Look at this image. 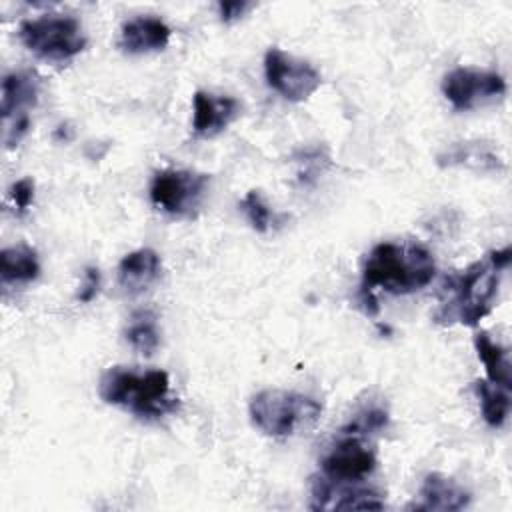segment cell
Segmentation results:
<instances>
[{
	"mask_svg": "<svg viewBox=\"0 0 512 512\" xmlns=\"http://www.w3.org/2000/svg\"><path fill=\"white\" fill-rule=\"evenodd\" d=\"M252 4L248 2H220L218 4V12H220V18L224 22H232V20H238L244 16L246 10H250Z\"/></svg>",
	"mask_w": 512,
	"mask_h": 512,
	"instance_id": "25",
	"label": "cell"
},
{
	"mask_svg": "<svg viewBox=\"0 0 512 512\" xmlns=\"http://www.w3.org/2000/svg\"><path fill=\"white\" fill-rule=\"evenodd\" d=\"M208 182L210 178L202 172L162 170L152 178L150 200L174 218H192L204 200Z\"/></svg>",
	"mask_w": 512,
	"mask_h": 512,
	"instance_id": "6",
	"label": "cell"
},
{
	"mask_svg": "<svg viewBox=\"0 0 512 512\" xmlns=\"http://www.w3.org/2000/svg\"><path fill=\"white\" fill-rule=\"evenodd\" d=\"M98 288H100V272L98 268H86V274H84V284L78 292V300L80 302H90L96 294H98Z\"/></svg>",
	"mask_w": 512,
	"mask_h": 512,
	"instance_id": "24",
	"label": "cell"
},
{
	"mask_svg": "<svg viewBox=\"0 0 512 512\" xmlns=\"http://www.w3.org/2000/svg\"><path fill=\"white\" fill-rule=\"evenodd\" d=\"M440 166H474V168H500V158L480 146V142H456L438 154Z\"/></svg>",
	"mask_w": 512,
	"mask_h": 512,
	"instance_id": "18",
	"label": "cell"
},
{
	"mask_svg": "<svg viewBox=\"0 0 512 512\" xmlns=\"http://www.w3.org/2000/svg\"><path fill=\"white\" fill-rule=\"evenodd\" d=\"M474 346H476L478 358L482 360V364L486 368L488 382L510 390L512 376H510L508 352L498 342H494L486 332H478L474 336Z\"/></svg>",
	"mask_w": 512,
	"mask_h": 512,
	"instance_id": "17",
	"label": "cell"
},
{
	"mask_svg": "<svg viewBox=\"0 0 512 512\" xmlns=\"http://www.w3.org/2000/svg\"><path fill=\"white\" fill-rule=\"evenodd\" d=\"M40 94V78L32 70L10 72L2 80L0 112L4 122V144L6 148L16 146L30 128L28 110L36 106Z\"/></svg>",
	"mask_w": 512,
	"mask_h": 512,
	"instance_id": "7",
	"label": "cell"
},
{
	"mask_svg": "<svg viewBox=\"0 0 512 512\" xmlns=\"http://www.w3.org/2000/svg\"><path fill=\"white\" fill-rule=\"evenodd\" d=\"M170 26L156 16H136L122 24L120 48L128 54L162 50L170 42Z\"/></svg>",
	"mask_w": 512,
	"mask_h": 512,
	"instance_id": "13",
	"label": "cell"
},
{
	"mask_svg": "<svg viewBox=\"0 0 512 512\" xmlns=\"http://www.w3.org/2000/svg\"><path fill=\"white\" fill-rule=\"evenodd\" d=\"M98 394L106 404L120 406L140 418H162L178 408L170 396V378L164 370L136 372L114 366L100 376Z\"/></svg>",
	"mask_w": 512,
	"mask_h": 512,
	"instance_id": "3",
	"label": "cell"
},
{
	"mask_svg": "<svg viewBox=\"0 0 512 512\" xmlns=\"http://www.w3.org/2000/svg\"><path fill=\"white\" fill-rule=\"evenodd\" d=\"M18 38L30 52L50 62L70 60L86 46L80 22L68 14L26 18L18 26Z\"/></svg>",
	"mask_w": 512,
	"mask_h": 512,
	"instance_id": "5",
	"label": "cell"
},
{
	"mask_svg": "<svg viewBox=\"0 0 512 512\" xmlns=\"http://www.w3.org/2000/svg\"><path fill=\"white\" fill-rule=\"evenodd\" d=\"M322 416V404L312 396L268 388L250 400V420L266 436L286 438L312 428Z\"/></svg>",
	"mask_w": 512,
	"mask_h": 512,
	"instance_id": "4",
	"label": "cell"
},
{
	"mask_svg": "<svg viewBox=\"0 0 512 512\" xmlns=\"http://www.w3.org/2000/svg\"><path fill=\"white\" fill-rule=\"evenodd\" d=\"M40 274V262L36 250L28 244L8 246L0 252V276L4 284L32 282Z\"/></svg>",
	"mask_w": 512,
	"mask_h": 512,
	"instance_id": "16",
	"label": "cell"
},
{
	"mask_svg": "<svg viewBox=\"0 0 512 512\" xmlns=\"http://www.w3.org/2000/svg\"><path fill=\"white\" fill-rule=\"evenodd\" d=\"M508 264L510 248H502L448 278L444 286L448 298L442 300L436 320L440 324L460 322L464 326H476L492 310L500 276Z\"/></svg>",
	"mask_w": 512,
	"mask_h": 512,
	"instance_id": "2",
	"label": "cell"
},
{
	"mask_svg": "<svg viewBox=\"0 0 512 512\" xmlns=\"http://www.w3.org/2000/svg\"><path fill=\"white\" fill-rule=\"evenodd\" d=\"M436 274L434 256L428 248L416 242H380L376 244L362 270L360 304L364 312H378L374 290L382 288L390 294H410L426 284Z\"/></svg>",
	"mask_w": 512,
	"mask_h": 512,
	"instance_id": "1",
	"label": "cell"
},
{
	"mask_svg": "<svg viewBox=\"0 0 512 512\" xmlns=\"http://www.w3.org/2000/svg\"><path fill=\"white\" fill-rule=\"evenodd\" d=\"M474 390L480 400V410H482V418L486 420V424L492 428H500L510 414L508 390L502 386H496L488 380H476Z\"/></svg>",
	"mask_w": 512,
	"mask_h": 512,
	"instance_id": "19",
	"label": "cell"
},
{
	"mask_svg": "<svg viewBox=\"0 0 512 512\" xmlns=\"http://www.w3.org/2000/svg\"><path fill=\"white\" fill-rule=\"evenodd\" d=\"M240 206H242V212L246 214L248 222L252 224V228H254L256 232H266V230L270 228V224H272V212H270V208H268V204L264 202V198H262L260 192L250 190V192L242 198Z\"/></svg>",
	"mask_w": 512,
	"mask_h": 512,
	"instance_id": "21",
	"label": "cell"
},
{
	"mask_svg": "<svg viewBox=\"0 0 512 512\" xmlns=\"http://www.w3.org/2000/svg\"><path fill=\"white\" fill-rule=\"evenodd\" d=\"M388 424V414L386 410L382 408H376V406H368L364 410H360L354 420L342 428L344 434H356V436H362V434H368V432H376V430H382L384 426Z\"/></svg>",
	"mask_w": 512,
	"mask_h": 512,
	"instance_id": "22",
	"label": "cell"
},
{
	"mask_svg": "<svg viewBox=\"0 0 512 512\" xmlns=\"http://www.w3.org/2000/svg\"><path fill=\"white\" fill-rule=\"evenodd\" d=\"M442 92L456 110H472L504 96L506 82L496 72L454 68L444 76Z\"/></svg>",
	"mask_w": 512,
	"mask_h": 512,
	"instance_id": "9",
	"label": "cell"
},
{
	"mask_svg": "<svg viewBox=\"0 0 512 512\" xmlns=\"http://www.w3.org/2000/svg\"><path fill=\"white\" fill-rule=\"evenodd\" d=\"M10 198L18 212H24L34 198V182L30 178H20L10 186Z\"/></svg>",
	"mask_w": 512,
	"mask_h": 512,
	"instance_id": "23",
	"label": "cell"
},
{
	"mask_svg": "<svg viewBox=\"0 0 512 512\" xmlns=\"http://www.w3.org/2000/svg\"><path fill=\"white\" fill-rule=\"evenodd\" d=\"M124 336L134 350L150 356L160 344L156 316L150 310H140V312L132 314Z\"/></svg>",
	"mask_w": 512,
	"mask_h": 512,
	"instance_id": "20",
	"label": "cell"
},
{
	"mask_svg": "<svg viewBox=\"0 0 512 512\" xmlns=\"http://www.w3.org/2000/svg\"><path fill=\"white\" fill-rule=\"evenodd\" d=\"M470 504V492L464 490L452 478L432 472L426 474L420 486V502L410 504V510H440V512H456Z\"/></svg>",
	"mask_w": 512,
	"mask_h": 512,
	"instance_id": "14",
	"label": "cell"
},
{
	"mask_svg": "<svg viewBox=\"0 0 512 512\" xmlns=\"http://www.w3.org/2000/svg\"><path fill=\"white\" fill-rule=\"evenodd\" d=\"M322 476L332 482H360L376 468V452L356 434H346L322 458Z\"/></svg>",
	"mask_w": 512,
	"mask_h": 512,
	"instance_id": "10",
	"label": "cell"
},
{
	"mask_svg": "<svg viewBox=\"0 0 512 512\" xmlns=\"http://www.w3.org/2000/svg\"><path fill=\"white\" fill-rule=\"evenodd\" d=\"M264 76L268 86L290 102L310 98L322 82L320 72L306 60L286 54L280 48H270L264 56Z\"/></svg>",
	"mask_w": 512,
	"mask_h": 512,
	"instance_id": "8",
	"label": "cell"
},
{
	"mask_svg": "<svg viewBox=\"0 0 512 512\" xmlns=\"http://www.w3.org/2000/svg\"><path fill=\"white\" fill-rule=\"evenodd\" d=\"M354 482H332L326 476L312 480V508L314 510H382V494L374 488L352 486Z\"/></svg>",
	"mask_w": 512,
	"mask_h": 512,
	"instance_id": "11",
	"label": "cell"
},
{
	"mask_svg": "<svg viewBox=\"0 0 512 512\" xmlns=\"http://www.w3.org/2000/svg\"><path fill=\"white\" fill-rule=\"evenodd\" d=\"M240 114V104L232 96H216L210 92L194 94L192 128L198 136L212 138L220 134Z\"/></svg>",
	"mask_w": 512,
	"mask_h": 512,
	"instance_id": "12",
	"label": "cell"
},
{
	"mask_svg": "<svg viewBox=\"0 0 512 512\" xmlns=\"http://www.w3.org/2000/svg\"><path fill=\"white\" fill-rule=\"evenodd\" d=\"M160 270V256L152 248H138L120 260L118 284L126 292L138 294L148 290L160 278Z\"/></svg>",
	"mask_w": 512,
	"mask_h": 512,
	"instance_id": "15",
	"label": "cell"
}]
</instances>
